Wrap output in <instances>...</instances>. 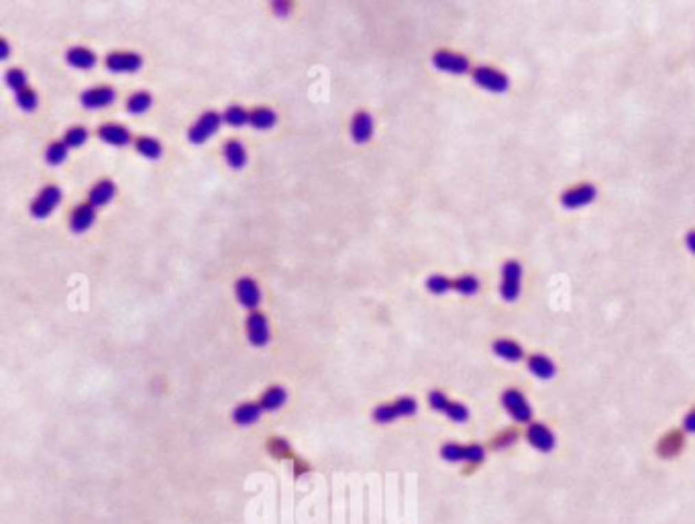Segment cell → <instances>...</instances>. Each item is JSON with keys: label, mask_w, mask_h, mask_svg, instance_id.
<instances>
[{"label": "cell", "mask_w": 695, "mask_h": 524, "mask_svg": "<svg viewBox=\"0 0 695 524\" xmlns=\"http://www.w3.org/2000/svg\"><path fill=\"white\" fill-rule=\"evenodd\" d=\"M416 412H418V402L412 396H400L393 402L380 404L371 416L378 425H391L398 419H408V416H414Z\"/></svg>", "instance_id": "obj_1"}, {"label": "cell", "mask_w": 695, "mask_h": 524, "mask_svg": "<svg viewBox=\"0 0 695 524\" xmlns=\"http://www.w3.org/2000/svg\"><path fill=\"white\" fill-rule=\"evenodd\" d=\"M441 457L447 463H467V465H479L485 461V449L477 442L471 445H459V442H445L441 447Z\"/></svg>", "instance_id": "obj_2"}, {"label": "cell", "mask_w": 695, "mask_h": 524, "mask_svg": "<svg viewBox=\"0 0 695 524\" xmlns=\"http://www.w3.org/2000/svg\"><path fill=\"white\" fill-rule=\"evenodd\" d=\"M502 406L514 423H518V425H531L533 423V414H535L533 406L520 390H516V388L504 390Z\"/></svg>", "instance_id": "obj_3"}, {"label": "cell", "mask_w": 695, "mask_h": 524, "mask_svg": "<svg viewBox=\"0 0 695 524\" xmlns=\"http://www.w3.org/2000/svg\"><path fill=\"white\" fill-rule=\"evenodd\" d=\"M522 265L516 260H508L502 265V282H500V296L506 302H516L522 292Z\"/></svg>", "instance_id": "obj_4"}, {"label": "cell", "mask_w": 695, "mask_h": 524, "mask_svg": "<svg viewBox=\"0 0 695 524\" xmlns=\"http://www.w3.org/2000/svg\"><path fill=\"white\" fill-rule=\"evenodd\" d=\"M223 114L217 112V110H206L188 131V141L194 143V145H202L206 143L212 135L219 133L221 125H223Z\"/></svg>", "instance_id": "obj_5"}, {"label": "cell", "mask_w": 695, "mask_h": 524, "mask_svg": "<svg viewBox=\"0 0 695 524\" xmlns=\"http://www.w3.org/2000/svg\"><path fill=\"white\" fill-rule=\"evenodd\" d=\"M471 78H473L475 86H479L481 90H487V92H493V94H504L510 88V78L504 72H500V70H496L491 66H477V68H473L471 70Z\"/></svg>", "instance_id": "obj_6"}, {"label": "cell", "mask_w": 695, "mask_h": 524, "mask_svg": "<svg viewBox=\"0 0 695 524\" xmlns=\"http://www.w3.org/2000/svg\"><path fill=\"white\" fill-rule=\"evenodd\" d=\"M62 198H64V192H62L60 186H56V184L45 186V188L33 198V202H31V208H29V210H31V216H33V219H39V221L47 219V216L60 206Z\"/></svg>", "instance_id": "obj_7"}, {"label": "cell", "mask_w": 695, "mask_h": 524, "mask_svg": "<svg viewBox=\"0 0 695 524\" xmlns=\"http://www.w3.org/2000/svg\"><path fill=\"white\" fill-rule=\"evenodd\" d=\"M104 66L110 74H135L143 68V58L135 51H112L106 55Z\"/></svg>", "instance_id": "obj_8"}, {"label": "cell", "mask_w": 695, "mask_h": 524, "mask_svg": "<svg viewBox=\"0 0 695 524\" xmlns=\"http://www.w3.org/2000/svg\"><path fill=\"white\" fill-rule=\"evenodd\" d=\"M432 66L439 72L453 74V76H463L467 72H471V64L465 55L455 53V51H447V49H441L432 55Z\"/></svg>", "instance_id": "obj_9"}, {"label": "cell", "mask_w": 695, "mask_h": 524, "mask_svg": "<svg viewBox=\"0 0 695 524\" xmlns=\"http://www.w3.org/2000/svg\"><path fill=\"white\" fill-rule=\"evenodd\" d=\"M598 198V188L594 184H579L561 194V204L567 210H577L583 206H589Z\"/></svg>", "instance_id": "obj_10"}, {"label": "cell", "mask_w": 695, "mask_h": 524, "mask_svg": "<svg viewBox=\"0 0 695 524\" xmlns=\"http://www.w3.org/2000/svg\"><path fill=\"white\" fill-rule=\"evenodd\" d=\"M245 329H247V339L253 347H265L271 341V331H269V323L265 319L263 312L255 310L247 316L245 321Z\"/></svg>", "instance_id": "obj_11"}, {"label": "cell", "mask_w": 695, "mask_h": 524, "mask_svg": "<svg viewBox=\"0 0 695 524\" xmlns=\"http://www.w3.org/2000/svg\"><path fill=\"white\" fill-rule=\"evenodd\" d=\"M234 296L236 302L251 312H255L257 306L261 304V290L253 277H239L234 284Z\"/></svg>", "instance_id": "obj_12"}, {"label": "cell", "mask_w": 695, "mask_h": 524, "mask_svg": "<svg viewBox=\"0 0 695 524\" xmlns=\"http://www.w3.org/2000/svg\"><path fill=\"white\" fill-rule=\"evenodd\" d=\"M117 100V92L110 86H92L80 94V102L88 110H100Z\"/></svg>", "instance_id": "obj_13"}, {"label": "cell", "mask_w": 695, "mask_h": 524, "mask_svg": "<svg viewBox=\"0 0 695 524\" xmlns=\"http://www.w3.org/2000/svg\"><path fill=\"white\" fill-rule=\"evenodd\" d=\"M526 440L533 449L541 451V453H550L557 447V437L554 433L542 425V423H531L526 427Z\"/></svg>", "instance_id": "obj_14"}, {"label": "cell", "mask_w": 695, "mask_h": 524, "mask_svg": "<svg viewBox=\"0 0 695 524\" xmlns=\"http://www.w3.org/2000/svg\"><path fill=\"white\" fill-rule=\"evenodd\" d=\"M98 139L104 141L106 145H112V147H127L133 141V135L127 127L123 125H117V123H104L98 127Z\"/></svg>", "instance_id": "obj_15"}, {"label": "cell", "mask_w": 695, "mask_h": 524, "mask_svg": "<svg viewBox=\"0 0 695 524\" xmlns=\"http://www.w3.org/2000/svg\"><path fill=\"white\" fill-rule=\"evenodd\" d=\"M94 223H96V208L88 202L77 204L70 214V231L74 235H82V233L90 231Z\"/></svg>", "instance_id": "obj_16"}, {"label": "cell", "mask_w": 695, "mask_h": 524, "mask_svg": "<svg viewBox=\"0 0 695 524\" xmlns=\"http://www.w3.org/2000/svg\"><path fill=\"white\" fill-rule=\"evenodd\" d=\"M374 129H376V123H374V116L369 112H365V110L355 112V116L351 121V137H353L355 143L363 145V143L371 141Z\"/></svg>", "instance_id": "obj_17"}, {"label": "cell", "mask_w": 695, "mask_h": 524, "mask_svg": "<svg viewBox=\"0 0 695 524\" xmlns=\"http://www.w3.org/2000/svg\"><path fill=\"white\" fill-rule=\"evenodd\" d=\"M66 64H68L70 68H74V70L88 72V70L96 68L98 58H96V53H94L92 49L77 45V47H70V49L66 51Z\"/></svg>", "instance_id": "obj_18"}, {"label": "cell", "mask_w": 695, "mask_h": 524, "mask_svg": "<svg viewBox=\"0 0 695 524\" xmlns=\"http://www.w3.org/2000/svg\"><path fill=\"white\" fill-rule=\"evenodd\" d=\"M117 196V186L112 179H100L96 182L90 192H88V204H92L94 208H102L106 206L112 198Z\"/></svg>", "instance_id": "obj_19"}, {"label": "cell", "mask_w": 695, "mask_h": 524, "mask_svg": "<svg viewBox=\"0 0 695 524\" xmlns=\"http://www.w3.org/2000/svg\"><path fill=\"white\" fill-rule=\"evenodd\" d=\"M263 410L259 402H243L232 410V423L236 427H253L261 419Z\"/></svg>", "instance_id": "obj_20"}, {"label": "cell", "mask_w": 695, "mask_h": 524, "mask_svg": "<svg viewBox=\"0 0 695 524\" xmlns=\"http://www.w3.org/2000/svg\"><path fill=\"white\" fill-rule=\"evenodd\" d=\"M526 365H528V371L539 379H552L557 375V365L548 355L535 353V355L528 357Z\"/></svg>", "instance_id": "obj_21"}, {"label": "cell", "mask_w": 695, "mask_h": 524, "mask_svg": "<svg viewBox=\"0 0 695 524\" xmlns=\"http://www.w3.org/2000/svg\"><path fill=\"white\" fill-rule=\"evenodd\" d=\"M491 351L496 357L508 361V363H518L524 359V349L518 341H512V339H498L493 341L491 345Z\"/></svg>", "instance_id": "obj_22"}, {"label": "cell", "mask_w": 695, "mask_h": 524, "mask_svg": "<svg viewBox=\"0 0 695 524\" xmlns=\"http://www.w3.org/2000/svg\"><path fill=\"white\" fill-rule=\"evenodd\" d=\"M286 402H288V392L282 386L267 388L259 398V406H261L263 412H278Z\"/></svg>", "instance_id": "obj_23"}, {"label": "cell", "mask_w": 695, "mask_h": 524, "mask_svg": "<svg viewBox=\"0 0 695 524\" xmlns=\"http://www.w3.org/2000/svg\"><path fill=\"white\" fill-rule=\"evenodd\" d=\"M223 153H225V162L232 170H243L247 166V149L241 141H236V139L227 141L225 147H223Z\"/></svg>", "instance_id": "obj_24"}, {"label": "cell", "mask_w": 695, "mask_h": 524, "mask_svg": "<svg viewBox=\"0 0 695 524\" xmlns=\"http://www.w3.org/2000/svg\"><path fill=\"white\" fill-rule=\"evenodd\" d=\"M249 125L257 131H269L278 125V114L267 106H257L249 114Z\"/></svg>", "instance_id": "obj_25"}, {"label": "cell", "mask_w": 695, "mask_h": 524, "mask_svg": "<svg viewBox=\"0 0 695 524\" xmlns=\"http://www.w3.org/2000/svg\"><path fill=\"white\" fill-rule=\"evenodd\" d=\"M135 151L145 160H159L163 155V145L154 137L141 135L135 139Z\"/></svg>", "instance_id": "obj_26"}, {"label": "cell", "mask_w": 695, "mask_h": 524, "mask_svg": "<svg viewBox=\"0 0 695 524\" xmlns=\"http://www.w3.org/2000/svg\"><path fill=\"white\" fill-rule=\"evenodd\" d=\"M151 104H154L151 94L145 92V90H139V92H135V94H131L127 98V112H131V114H145L151 108Z\"/></svg>", "instance_id": "obj_27"}, {"label": "cell", "mask_w": 695, "mask_h": 524, "mask_svg": "<svg viewBox=\"0 0 695 524\" xmlns=\"http://www.w3.org/2000/svg\"><path fill=\"white\" fill-rule=\"evenodd\" d=\"M479 288H481V282H479V277L473 275V273H465V275H459L457 279H453V290H455L457 294L465 296V298L475 296V294L479 292Z\"/></svg>", "instance_id": "obj_28"}, {"label": "cell", "mask_w": 695, "mask_h": 524, "mask_svg": "<svg viewBox=\"0 0 695 524\" xmlns=\"http://www.w3.org/2000/svg\"><path fill=\"white\" fill-rule=\"evenodd\" d=\"M68 151H70V147L64 141H53L45 149V162L51 168H58V166H62L68 160Z\"/></svg>", "instance_id": "obj_29"}, {"label": "cell", "mask_w": 695, "mask_h": 524, "mask_svg": "<svg viewBox=\"0 0 695 524\" xmlns=\"http://www.w3.org/2000/svg\"><path fill=\"white\" fill-rule=\"evenodd\" d=\"M249 110H245L243 106H229V108H225V112H223V121L229 125V127H245V125H249Z\"/></svg>", "instance_id": "obj_30"}, {"label": "cell", "mask_w": 695, "mask_h": 524, "mask_svg": "<svg viewBox=\"0 0 695 524\" xmlns=\"http://www.w3.org/2000/svg\"><path fill=\"white\" fill-rule=\"evenodd\" d=\"M426 290L435 296H443L447 292L453 290V279H449L447 275H441V273H435L426 279Z\"/></svg>", "instance_id": "obj_31"}, {"label": "cell", "mask_w": 695, "mask_h": 524, "mask_svg": "<svg viewBox=\"0 0 695 524\" xmlns=\"http://www.w3.org/2000/svg\"><path fill=\"white\" fill-rule=\"evenodd\" d=\"M681 447H683V435L671 433L659 442V453L665 455V457H671V455H677L681 451Z\"/></svg>", "instance_id": "obj_32"}, {"label": "cell", "mask_w": 695, "mask_h": 524, "mask_svg": "<svg viewBox=\"0 0 695 524\" xmlns=\"http://www.w3.org/2000/svg\"><path fill=\"white\" fill-rule=\"evenodd\" d=\"M449 421H453V423H457V425H463V423H467L469 421V408L465 406L463 402H449L447 404V408H445V412H443Z\"/></svg>", "instance_id": "obj_33"}, {"label": "cell", "mask_w": 695, "mask_h": 524, "mask_svg": "<svg viewBox=\"0 0 695 524\" xmlns=\"http://www.w3.org/2000/svg\"><path fill=\"white\" fill-rule=\"evenodd\" d=\"M4 82H6V86L10 88V90H14L16 94L29 88L27 86V74H25L21 68H10V70L4 74Z\"/></svg>", "instance_id": "obj_34"}, {"label": "cell", "mask_w": 695, "mask_h": 524, "mask_svg": "<svg viewBox=\"0 0 695 524\" xmlns=\"http://www.w3.org/2000/svg\"><path fill=\"white\" fill-rule=\"evenodd\" d=\"M88 137H90V133H88L86 127H72V129L66 131L64 143H66L70 149H77V147H82V145L88 141Z\"/></svg>", "instance_id": "obj_35"}, {"label": "cell", "mask_w": 695, "mask_h": 524, "mask_svg": "<svg viewBox=\"0 0 695 524\" xmlns=\"http://www.w3.org/2000/svg\"><path fill=\"white\" fill-rule=\"evenodd\" d=\"M16 106H19L21 110H25V112H33V110L39 106V96H37V92L31 90V88L19 92V94H16Z\"/></svg>", "instance_id": "obj_36"}, {"label": "cell", "mask_w": 695, "mask_h": 524, "mask_svg": "<svg viewBox=\"0 0 695 524\" xmlns=\"http://www.w3.org/2000/svg\"><path fill=\"white\" fill-rule=\"evenodd\" d=\"M449 402H451L449 396H447L445 392H441V390H432V392L428 394V406H430L435 412H445V408H447Z\"/></svg>", "instance_id": "obj_37"}, {"label": "cell", "mask_w": 695, "mask_h": 524, "mask_svg": "<svg viewBox=\"0 0 695 524\" xmlns=\"http://www.w3.org/2000/svg\"><path fill=\"white\" fill-rule=\"evenodd\" d=\"M516 438H518V433H516V431H506V433H502V435H498V437L493 438L491 445H493V449H504V447L516 442Z\"/></svg>", "instance_id": "obj_38"}, {"label": "cell", "mask_w": 695, "mask_h": 524, "mask_svg": "<svg viewBox=\"0 0 695 524\" xmlns=\"http://www.w3.org/2000/svg\"><path fill=\"white\" fill-rule=\"evenodd\" d=\"M683 431H685V433H692V435H695V408L694 410H690V412H687V416L683 419Z\"/></svg>", "instance_id": "obj_39"}, {"label": "cell", "mask_w": 695, "mask_h": 524, "mask_svg": "<svg viewBox=\"0 0 695 524\" xmlns=\"http://www.w3.org/2000/svg\"><path fill=\"white\" fill-rule=\"evenodd\" d=\"M290 8H292V4H290V2H273V10H276L280 16L288 14V12H290Z\"/></svg>", "instance_id": "obj_40"}, {"label": "cell", "mask_w": 695, "mask_h": 524, "mask_svg": "<svg viewBox=\"0 0 695 524\" xmlns=\"http://www.w3.org/2000/svg\"><path fill=\"white\" fill-rule=\"evenodd\" d=\"M685 247L695 255V231H690V233L685 235Z\"/></svg>", "instance_id": "obj_41"}, {"label": "cell", "mask_w": 695, "mask_h": 524, "mask_svg": "<svg viewBox=\"0 0 695 524\" xmlns=\"http://www.w3.org/2000/svg\"><path fill=\"white\" fill-rule=\"evenodd\" d=\"M10 55V47L6 39H0V60H6Z\"/></svg>", "instance_id": "obj_42"}]
</instances>
